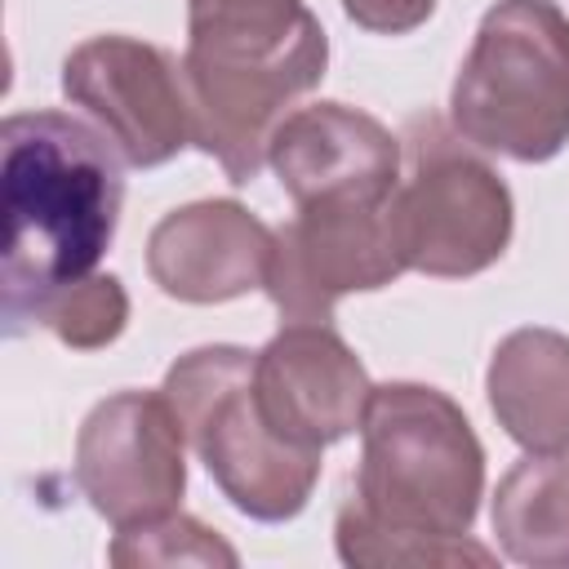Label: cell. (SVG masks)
Listing matches in <instances>:
<instances>
[{"label":"cell","mask_w":569,"mask_h":569,"mask_svg":"<svg viewBox=\"0 0 569 569\" xmlns=\"http://www.w3.org/2000/svg\"><path fill=\"white\" fill-rule=\"evenodd\" d=\"M107 556H111V565H124V569H138V565H222V569H236L240 565L236 547L218 529H209L204 520H196L187 511H169V516H156L142 525L116 529Z\"/></svg>","instance_id":"16"},{"label":"cell","mask_w":569,"mask_h":569,"mask_svg":"<svg viewBox=\"0 0 569 569\" xmlns=\"http://www.w3.org/2000/svg\"><path fill=\"white\" fill-rule=\"evenodd\" d=\"M267 164L293 204L333 196L387 200L400 187L405 156L378 116L347 102H311L276 124Z\"/></svg>","instance_id":"12"},{"label":"cell","mask_w":569,"mask_h":569,"mask_svg":"<svg viewBox=\"0 0 569 569\" xmlns=\"http://www.w3.org/2000/svg\"><path fill=\"white\" fill-rule=\"evenodd\" d=\"M485 445L462 405L427 382H382L360 422L356 498L333 520L342 565H493L471 538Z\"/></svg>","instance_id":"1"},{"label":"cell","mask_w":569,"mask_h":569,"mask_svg":"<svg viewBox=\"0 0 569 569\" xmlns=\"http://www.w3.org/2000/svg\"><path fill=\"white\" fill-rule=\"evenodd\" d=\"M342 13L373 36H409L418 31L431 13L436 0H342Z\"/></svg>","instance_id":"17"},{"label":"cell","mask_w":569,"mask_h":569,"mask_svg":"<svg viewBox=\"0 0 569 569\" xmlns=\"http://www.w3.org/2000/svg\"><path fill=\"white\" fill-rule=\"evenodd\" d=\"M405 271L396 191L387 200L333 196L298 204V213L276 227L262 289L284 320H333L338 298L387 289Z\"/></svg>","instance_id":"7"},{"label":"cell","mask_w":569,"mask_h":569,"mask_svg":"<svg viewBox=\"0 0 569 569\" xmlns=\"http://www.w3.org/2000/svg\"><path fill=\"white\" fill-rule=\"evenodd\" d=\"M258 351L209 342L182 351L164 369V396L187 431V445L222 489V498L262 525L293 520L320 480V449L280 440L253 391Z\"/></svg>","instance_id":"5"},{"label":"cell","mask_w":569,"mask_h":569,"mask_svg":"<svg viewBox=\"0 0 569 569\" xmlns=\"http://www.w3.org/2000/svg\"><path fill=\"white\" fill-rule=\"evenodd\" d=\"M409 173L396 187V227L409 271L467 280L489 271L516 231V204L489 160L467 151L436 120H413Z\"/></svg>","instance_id":"6"},{"label":"cell","mask_w":569,"mask_h":569,"mask_svg":"<svg viewBox=\"0 0 569 569\" xmlns=\"http://www.w3.org/2000/svg\"><path fill=\"white\" fill-rule=\"evenodd\" d=\"M62 93L133 169L169 164L191 142L182 58L138 36H89L62 58Z\"/></svg>","instance_id":"9"},{"label":"cell","mask_w":569,"mask_h":569,"mask_svg":"<svg viewBox=\"0 0 569 569\" xmlns=\"http://www.w3.org/2000/svg\"><path fill=\"white\" fill-rule=\"evenodd\" d=\"M271 240L276 231L240 200H191L151 227L147 276L173 302H231L267 284Z\"/></svg>","instance_id":"11"},{"label":"cell","mask_w":569,"mask_h":569,"mask_svg":"<svg viewBox=\"0 0 569 569\" xmlns=\"http://www.w3.org/2000/svg\"><path fill=\"white\" fill-rule=\"evenodd\" d=\"M498 551L529 569H569V453H525L493 489Z\"/></svg>","instance_id":"14"},{"label":"cell","mask_w":569,"mask_h":569,"mask_svg":"<svg viewBox=\"0 0 569 569\" xmlns=\"http://www.w3.org/2000/svg\"><path fill=\"white\" fill-rule=\"evenodd\" d=\"M124 204L120 151L67 111H13L0 124V316L18 338L58 289L93 276Z\"/></svg>","instance_id":"2"},{"label":"cell","mask_w":569,"mask_h":569,"mask_svg":"<svg viewBox=\"0 0 569 569\" xmlns=\"http://www.w3.org/2000/svg\"><path fill=\"white\" fill-rule=\"evenodd\" d=\"M36 325H44L71 351H102L129 325V293H124L120 276L93 271L67 289H58L53 298H44V307L36 311Z\"/></svg>","instance_id":"15"},{"label":"cell","mask_w":569,"mask_h":569,"mask_svg":"<svg viewBox=\"0 0 569 569\" xmlns=\"http://www.w3.org/2000/svg\"><path fill=\"white\" fill-rule=\"evenodd\" d=\"M485 396L525 453H569V333L547 325L511 329L489 356Z\"/></svg>","instance_id":"13"},{"label":"cell","mask_w":569,"mask_h":569,"mask_svg":"<svg viewBox=\"0 0 569 569\" xmlns=\"http://www.w3.org/2000/svg\"><path fill=\"white\" fill-rule=\"evenodd\" d=\"M329 67V36L302 0H187L182 84L191 142L249 187L284 107Z\"/></svg>","instance_id":"3"},{"label":"cell","mask_w":569,"mask_h":569,"mask_svg":"<svg viewBox=\"0 0 569 569\" xmlns=\"http://www.w3.org/2000/svg\"><path fill=\"white\" fill-rule=\"evenodd\" d=\"M267 427L302 449H329L360 431L373 382L365 360L329 320H289L253 360Z\"/></svg>","instance_id":"10"},{"label":"cell","mask_w":569,"mask_h":569,"mask_svg":"<svg viewBox=\"0 0 569 569\" xmlns=\"http://www.w3.org/2000/svg\"><path fill=\"white\" fill-rule=\"evenodd\" d=\"M76 485L111 525L129 529L182 507L187 431L164 391H111L76 431Z\"/></svg>","instance_id":"8"},{"label":"cell","mask_w":569,"mask_h":569,"mask_svg":"<svg viewBox=\"0 0 569 569\" xmlns=\"http://www.w3.org/2000/svg\"><path fill=\"white\" fill-rule=\"evenodd\" d=\"M449 129L516 164L569 147V13L556 0L485 9L449 89Z\"/></svg>","instance_id":"4"}]
</instances>
